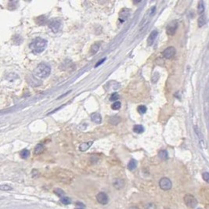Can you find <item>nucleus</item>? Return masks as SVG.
<instances>
[{"label":"nucleus","mask_w":209,"mask_h":209,"mask_svg":"<svg viewBox=\"0 0 209 209\" xmlns=\"http://www.w3.org/2000/svg\"><path fill=\"white\" fill-rule=\"evenodd\" d=\"M47 41L42 38H36L30 44V49L34 53H41L47 47Z\"/></svg>","instance_id":"obj_1"},{"label":"nucleus","mask_w":209,"mask_h":209,"mask_svg":"<svg viewBox=\"0 0 209 209\" xmlns=\"http://www.w3.org/2000/svg\"><path fill=\"white\" fill-rule=\"evenodd\" d=\"M51 73V68L46 63H39L34 70V75L38 78H47Z\"/></svg>","instance_id":"obj_2"},{"label":"nucleus","mask_w":209,"mask_h":209,"mask_svg":"<svg viewBox=\"0 0 209 209\" xmlns=\"http://www.w3.org/2000/svg\"><path fill=\"white\" fill-rule=\"evenodd\" d=\"M184 202L186 205L190 208H194L197 205V200L191 194L186 195L184 197Z\"/></svg>","instance_id":"obj_3"},{"label":"nucleus","mask_w":209,"mask_h":209,"mask_svg":"<svg viewBox=\"0 0 209 209\" xmlns=\"http://www.w3.org/2000/svg\"><path fill=\"white\" fill-rule=\"evenodd\" d=\"M159 186L161 190H171V188L172 186V183L168 178L164 177L162 179H160L159 181Z\"/></svg>","instance_id":"obj_4"},{"label":"nucleus","mask_w":209,"mask_h":209,"mask_svg":"<svg viewBox=\"0 0 209 209\" xmlns=\"http://www.w3.org/2000/svg\"><path fill=\"white\" fill-rule=\"evenodd\" d=\"M178 28V22L176 20L171 21L166 27V32L168 35H173L176 32V30Z\"/></svg>","instance_id":"obj_5"},{"label":"nucleus","mask_w":209,"mask_h":209,"mask_svg":"<svg viewBox=\"0 0 209 209\" xmlns=\"http://www.w3.org/2000/svg\"><path fill=\"white\" fill-rule=\"evenodd\" d=\"M175 52H176V50L173 46H169L168 48H166L165 49V51L163 52L164 57L166 59H171L175 56Z\"/></svg>","instance_id":"obj_6"},{"label":"nucleus","mask_w":209,"mask_h":209,"mask_svg":"<svg viewBox=\"0 0 209 209\" xmlns=\"http://www.w3.org/2000/svg\"><path fill=\"white\" fill-rule=\"evenodd\" d=\"M61 22L58 20H52L50 23L49 24V28L52 30V32H54V33H56L58 32L60 28H61Z\"/></svg>","instance_id":"obj_7"},{"label":"nucleus","mask_w":209,"mask_h":209,"mask_svg":"<svg viewBox=\"0 0 209 209\" xmlns=\"http://www.w3.org/2000/svg\"><path fill=\"white\" fill-rule=\"evenodd\" d=\"M96 200L101 204H107L108 203V201H109L108 196L103 192H100L98 194L97 196H96Z\"/></svg>","instance_id":"obj_8"},{"label":"nucleus","mask_w":209,"mask_h":209,"mask_svg":"<svg viewBox=\"0 0 209 209\" xmlns=\"http://www.w3.org/2000/svg\"><path fill=\"white\" fill-rule=\"evenodd\" d=\"M158 32L157 30H153V32H151L150 35H149L148 39H147V44H148V46H152V45H153V43L154 42V41H155L156 38L158 36Z\"/></svg>","instance_id":"obj_9"},{"label":"nucleus","mask_w":209,"mask_h":209,"mask_svg":"<svg viewBox=\"0 0 209 209\" xmlns=\"http://www.w3.org/2000/svg\"><path fill=\"white\" fill-rule=\"evenodd\" d=\"M113 186L114 188H116L117 190H121L122 188L124 187L125 182L124 180L122 179H115L113 181Z\"/></svg>","instance_id":"obj_10"},{"label":"nucleus","mask_w":209,"mask_h":209,"mask_svg":"<svg viewBox=\"0 0 209 209\" xmlns=\"http://www.w3.org/2000/svg\"><path fill=\"white\" fill-rule=\"evenodd\" d=\"M129 16V10L128 9H123L119 14V19L122 22L125 21Z\"/></svg>","instance_id":"obj_11"},{"label":"nucleus","mask_w":209,"mask_h":209,"mask_svg":"<svg viewBox=\"0 0 209 209\" xmlns=\"http://www.w3.org/2000/svg\"><path fill=\"white\" fill-rule=\"evenodd\" d=\"M91 119H92V122H95L96 124H100L102 122V117H101L100 113H97V112L91 114Z\"/></svg>","instance_id":"obj_12"},{"label":"nucleus","mask_w":209,"mask_h":209,"mask_svg":"<svg viewBox=\"0 0 209 209\" xmlns=\"http://www.w3.org/2000/svg\"><path fill=\"white\" fill-rule=\"evenodd\" d=\"M92 142H86V143H83L79 146V151H82V152H84V151H88V149L90 148V146H92Z\"/></svg>","instance_id":"obj_13"},{"label":"nucleus","mask_w":209,"mask_h":209,"mask_svg":"<svg viewBox=\"0 0 209 209\" xmlns=\"http://www.w3.org/2000/svg\"><path fill=\"white\" fill-rule=\"evenodd\" d=\"M158 157H159V158H160L161 160H166V159H168V152H167L165 150L160 151H159V153H158Z\"/></svg>","instance_id":"obj_14"},{"label":"nucleus","mask_w":209,"mask_h":209,"mask_svg":"<svg viewBox=\"0 0 209 209\" xmlns=\"http://www.w3.org/2000/svg\"><path fill=\"white\" fill-rule=\"evenodd\" d=\"M133 132L136 133H142L144 132V128L142 125H136L133 127Z\"/></svg>","instance_id":"obj_15"},{"label":"nucleus","mask_w":209,"mask_h":209,"mask_svg":"<svg viewBox=\"0 0 209 209\" xmlns=\"http://www.w3.org/2000/svg\"><path fill=\"white\" fill-rule=\"evenodd\" d=\"M30 155V151H28V150H27V149H24V150H22L20 152V156L21 157V158H23V159H27L28 157H29Z\"/></svg>","instance_id":"obj_16"},{"label":"nucleus","mask_w":209,"mask_h":209,"mask_svg":"<svg viewBox=\"0 0 209 209\" xmlns=\"http://www.w3.org/2000/svg\"><path fill=\"white\" fill-rule=\"evenodd\" d=\"M44 151V146L42 144H38L35 147H34V153L35 154H40L43 152Z\"/></svg>","instance_id":"obj_17"},{"label":"nucleus","mask_w":209,"mask_h":209,"mask_svg":"<svg viewBox=\"0 0 209 209\" xmlns=\"http://www.w3.org/2000/svg\"><path fill=\"white\" fill-rule=\"evenodd\" d=\"M136 166H137V162H136V160H134V159H132L129 162V164H128V168L131 171L134 170V169L136 168Z\"/></svg>","instance_id":"obj_18"},{"label":"nucleus","mask_w":209,"mask_h":209,"mask_svg":"<svg viewBox=\"0 0 209 209\" xmlns=\"http://www.w3.org/2000/svg\"><path fill=\"white\" fill-rule=\"evenodd\" d=\"M204 12V2L200 1L199 3H198V5H197V13H198L199 14H202Z\"/></svg>","instance_id":"obj_19"},{"label":"nucleus","mask_w":209,"mask_h":209,"mask_svg":"<svg viewBox=\"0 0 209 209\" xmlns=\"http://www.w3.org/2000/svg\"><path fill=\"white\" fill-rule=\"evenodd\" d=\"M36 22L39 25H45V24H46L47 19H46V17H44V16H40V17H39L38 18H37Z\"/></svg>","instance_id":"obj_20"},{"label":"nucleus","mask_w":209,"mask_h":209,"mask_svg":"<svg viewBox=\"0 0 209 209\" xmlns=\"http://www.w3.org/2000/svg\"><path fill=\"white\" fill-rule=\"evenodd\" d=\"M100 45L99 43L93 44V45L92 46V47H91V52H92V54L96 53L99 51V49H100Z\"/></svg>","instance_id":"obj_21"},{"label":"nucleus","mask_w":209,"mask_h":209,"mask_svg":"<svg viewBox=\"0 0 209 209\" xmlns=\"http://www.w3.org/2000/svg\"><path fill=\"white\" fill-rule=\"evenodd\" d=\"M205 23H206V17L204 15H202L198 19V25L199 27H202L203 25H205Z\"/></svg>","instance_id":"obj_22"},{"label":"nucleus","mask_w":209,"mask_h":209,"mask_svg":"<svg viewBox=\"0 0 209 209\" xmlns=\"http://www.w3.org/2000/svg\"><path fill=\"white\" fill-rule=\"evenodd\" d=\"M137 110H138V112L140 114H144L146 112L147 108H146V106H144V105H140V106H139L138 108H137Z\"/></svg>","instance_id":"obj_23"},{"label":"nucleus","mask_w":209,"mask_h":209,"mask_svg":"<svg viewBox=\"0 0 209 209\" xmlns=\"http://www.w3.org/2000/svg\"><path fill=\"white\" fill-rule=\"evenodd\" d=\"M121 106H122V103L119 101H116L115 103H114L113 104L111 105V109L114 110H118L121 108Z\"/></svg>","instance_id":"obj_24"},{"label":"nucleus","mask_w":209,"mask_h":209,"mask_svg":"<svg viewBox=\"0 0 209 209\" xmlns=\"http://www.w3.org/2000/svg\"><path fill=\"white\" fill-rule=\"evenodd\" d=\"M61 201L62 204H71V199L70 198H68V197H62V198H61Z\"/></svg>","instance_id":"obj_25"},{"label":"nucleus","mask_w":209,"mask_h":209,"mask_svg":"<svg viewBox=\"0 0 209 209\" xmlns=\"http://www.w3.org/2000/svg\"><path fill=\"white\" fill-rule=\"evenodd\" d=\"M118 99H119V95H118V93H117V92H114L113 94H111L110 97V101H116V100H118Z\"/></svg>","instance_id":"obj_26"},{"label":"nucleus","mask_w":209,"mask_h":209,"mask_svg":"<svg viewBox=\"0 0 209 209\" xmlns=\"http://www.w3.org/2000/svg\"><path fill=\"white\" fill-rule=\"evenodd\" d=\"M54 192H55V194H56L58 195L61 198L65 197V194H64V192H63L62 190H61V189H56Z\"/></svg>","instance_id":"obj_27"},{"label":"nucleus","mask_w":209,"mask_h":209,"mask_svg":"<svg viewBox=\"0 0 209 209\" xmlns=\"http://www.w3.org/2000/svg\"><path fill=\"white\" fill-rule=\"evenodd\" d=\"M158 79H159V73H158V72H155V73L153 74V75L152 76V78H151L152 82L156 83L158 81Z\"/></svg>","instance_id":"obj_28"},{"label":"nucleus","mask_w":209,"mask_h":209,"mask_svg":"<svg viewBox=\"0 0 209 209\" xmlns=\"http://www.w3.org/2000/svg\"><path fill=\"white\" fill-rule=\"evenodd\" d=\"M145 209H157V206L154 203H148L146 204Z\"/></svg>","instance_id":"obj_29"},{"label":"nucleus","mask_w":209,"mask_h":209,"mask_svg":"<svg viewBox=\"0 0 209 209\" xmlns=\"http://www.w3.org/2000/svg\"><path fill=\"white\" fill-rule=\"evenodd\" d=\"M202 178L206 182H208L209 184V173L208 172H204L202 174Z\"/></svg>","instance_id":"obj_30"},{"label":"nucleus","mask_w":209,"mask_h":209,"mask_svg":"<svg viewBox=\"0 0 209 209\" xmlns=\"http://www.w3.org/2000/svg\"><path fill=\"white\" fill-rule=\"evenodd\" d=\"M0 189L2 190H12V187L10 186H8V185H2L0 186Z\"/></svg>","instance_id":"obj_31"},{"label":"nucleus","mask_w":209,"mask_h":209,"mask_svg":"<svg viewBox=\"0 0 209 209\" xmlns=\"http://www.w3.org/2000/svg\"><path fill=\"white\" fill-rule=\"evenodd\" d=\"M105 60H106V58H103V59H102V60H101V61H98V63H96V66H95L96 68H97L98 66L100 65V64H101V63H103V62H104Z\"/></svg>","instance_id":"obj_32"},{"label":"nucleus","mask_w":209,"mask_h":209,"mask_svg":"<svg viewBox=\"0 0 209 209\" xmlns=\"http://www.w3.org/2000/svg\"><path fill=\"white\" fill-rule=\"evenodd\" d=\"M129 209H139V208H137V207H131Z\"/></svg>","instance_id":"obj_33"},{"label":"nucleus","mask_w":209,"mask_h":209,"mask_svg":"<svg viewBox=\"0 0 209 209\" xmlns=\"http://www.w3.org/2000/svg\"><path fill=\"white\" fill-rule=\"evenodd\" d=\"M76 209H85V208H77Z\"/></svg>","instance_id":"obj_34"}]
</instances>
